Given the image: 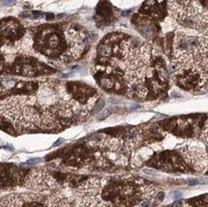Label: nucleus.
Here are the masks:
<instances>
[{
    "mask_svg": "<svg viewBox=\"0 0 208 207\" xmlns=\"http://www.w3.org/2000/svg\"><path fill=\"white\" fill-rule=\"evenodd\" d=\"M200 140L203 144L208 145V121L206 122L204 128L202 129V131L200 133Z\"/></svg>",
    "mask_w": 208,
    "mask_h": 207,
    "instance_id": "2",
    "label": "nucleus"
},
{
    "mask_svg": "<svg viewBox=\"0 0 208 207\" xmlns=\"http://www.w3.org/2000/svg\"><path fill=\"white\" fill-rule=\"evenodd\" d=\"M17 2V0H2V3L6 6H11V5L15 4Z\"/></svg>",
    "mask_w": 208,
    "mask_h": 207,
    "instance_id": "3",
    "label": "nucleus"
},
{
    "mask_svg": "<svg viewBox=\"0 0 208 207\" xmlns=\"http://www.w3.org/2000/svg\"><path fill=\"white\" fill-rule=\"evenodd\" d=\"M180 154L195 170L203 172L208 169V154L204 145L198 141H190L180 147Z\"/></svg>",
    "mask_w": 208,
    "mask_h": 207,
    "instance_id": "1",
    "label": "nucleus"
}]
</instances>
